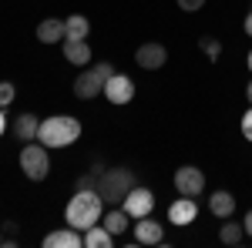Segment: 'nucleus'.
<instances>
[{"label": "nucleus", "mask_w": 252, "mask_h": 248, "mask_svg": "<svg viewBox=\"0 0 252 248\" xmlns=\"http://www.w3.org/2000/svg\"><path fill=\"white\" fill-rule=\"evenodd\" d=\"M101 215H104V198L97 194V188H84V191H74V198L67 201L64 221L78 231H88L91 225L101 221Z\"/></svg>", "instance_id": "obj_1"}, {"label": "nucleus", "mask_w": 252, "mask_h": 248, "mask_svg": "<svg viewBox=\"0 0 252 248\" xmlns=\"http://www.w3.org/2000/svg\"><path fill=\"white\" fill-rule=\"evenodd\" d=\"M81 134H84V124L74 114H51L40 121L37 141L44 148H71Z\"/></svg>", "instance_id": "obj_2"}, {"label": "nucleus", "mask_w": 252, "mask_h": 248, "mask_svg": "<svg viewBox=\"0 0 252 248\" xmlns=\"http://www.w3.org/2000/svg\"><path fill=\"white\" fill-rule=\"evenodd\" d=\"M97 194L104 198V205H121L125 198H128V191L135 188V171L131 168H104V171L97 174Z\"/></svg>", "instance_id": "obj_3"}, {"label": "nucleus", "mask_w": 252, "mask_h": 248, "mask_svg": "<svg viewBox=\"0 0 252 248\" xmlns=\"http://www.w3.org/2000/svg\"><path fill=\"white\" fill-rule=\"evenodd\" d=\"M111 74H115V67H111L108 60H97L91 67H84L78 74V81H74V97H78V101H91V97L104 94V81Z\"/></svg>", "instance_id": "obj_4"}, {"label": "nucleus", "mask_w": 252, "mask_h": 248, "mask_svg": "<svg viewBox=\"0 0 252 248\" xmlns=\"http://www.w3.org/2000/svg\"><path fill=\"white\" fill-rule=\"evenodd\" d=\"M20 171L31 181H44L51 174V154H47V148L40 141H27L20 148Z\"/></svg>", "instance_id": "obj_5"}, {"label": "nucleus", "mask_w": 252, "mask_h": 248, "mask_svg": "<svg viewBox=\"0 0 252 248\" xmlns=\"http://www.w3.org/2000/svg\"><path fill=\"white\" fill-rule=\"evenodd\" d=\"M172 181H175V191L185 194V198H198V194L205 191V171L195 168V165H182V168L175 171Z\"/></svg>", "instance_id": "obj_6"}, {"label": "nucleus", "mask_w": 252, "mask_h": 248, "mask_svg": "<svg viewBox=\"0 0 252 248\" xmlns=\"http://www.w3.org/2000/svg\"><path fill=\"white\" fill-rule=\"evenodd\" d=\"M121 208L131 215V221H135V218H145V215H152V211H155V191L135 185V188L128 191V198L121 201Z\"/></svg>", "instance_id": "obj_7"}, {"label": "nucleus", "mask_w": 252, "mask_h": 248, "mask_svg": "<svg viewBox=\"0 0 252 248\" xmlns=\"http://www.w3.org/2000/svg\"><path fill=\"white\" fill-rule=\"evenodd\" d=\"M104 97H108L115 108L131 104V101H135V81H131L128 74H111L108 81H104Z\"/></svg>", "instance_id": "obj_8"}, {"label": "nucleus", "mask_w": 252, "mask_h": 248, "mask_svg": "<svg viewBox=\"0 0 252 248\" xmlns=\"http://www.w3.org/2000/svg\"><path fill=\"white\" fill-rule=\"evenodd\" d=\"M131 235H135V245H161L165 242V225L155 221L152 215H145V218H135Z\"/></svg>", "instance_id": "obj_9"}, {"label": "nucleus", "mask_w": 252, "mask_h": 248, "mask_svg": "<svg viewBox=\"0 0 252 248\" xmlns=\"http://www.w3.org/2000/svg\"><path fill=\"white\" fill-rule=\"evenodd\" d=\"M135 64L141 71H158V67H165L168 64V51H165V44H155V40H148V44H141L135 51Z\"/></svg>", "instance_id": "obj_10"}, {"label": "nucleus", "mask_w": 252, "mask_h": 248, "mask_svg": "<svg viewBox=\"0 0 252 248\" xmlns=\"http://www.w3.org/2000/svg\"><path fill=\"white\" fill-rule=\"evenodd\" d=\"M195 218H198V205H195V198H175L172 205H168V225L175 228H185V225H192Z\"/></svg>", "instance_id": "obj_11"}, {"label": "nucleus", "mask_w": 252, "mask_h": 248, "mask_svg": "<svg viewBox=\"0 0 252 248\" xmlns=\"http://www.w3.org/2000/svg\"><path fill=\"white\" fill-rule=\"evenodd\" d=\"M44 245L47 248H81L84 245V231H78V228H61V231H51L47 238H44Z\"/></svg>", "instance_id": "obj_12"}, {"label": "nucleus", "mask_w": 252, "mask_h": 248, "mask_svg": "<svg viewBox=\"0 0 252 248\" xmlns=\"http://www.w3.org/2000/svg\"><path fill=\"white\" fill-rule=\"evenodd\" d=\"M101 225H104V228L111 231L115 238H121L125 231L131 228V215H128L125 208H118V205H115V208H108L104 215H101Z\"/></svg>", "instance_id": "obj_13"}, {"label": "nucleus", "mask_w": 252, "mask_h": 248, "mask_svg": "<svg viewBox=\"0 0 252 248\" xmlns=\"http://www.w3.org/2000/svg\"><path fill=\"white\" fill-rule=\"evenodd\" d=\"M209 211H212L215 218H232L235 215V194L232 191H212L209 194Z\"/></svg>", "instance_id": "obj_14"}, {"label": "nucleus", "mask_w": 252, "mask_h": 248, "mask_svg": "<svg viewBox=\"0 0 252 248\" xmlns=\"http://www.w3.org/2000/svg\"><path fill=\"white\" fill-rule=\"evenodd\" d=\"M64 60L74 67H88L91 64V44L88 40H64Z\"/></svg>", "instance_id": "obj_15"}, {"label": "nucleus", "mask_w": 252, "mask_h": 248, "mask_svg": "<svg viewBox=\"0 0 252 248\" xmlns=\"http://www.w3.org/2000/svg\"><path fill=\"white\" fill-rule=\"evenodd\" d=\"M37 131H40V121H37V114H20V117H14V138L17 141H37Z\"/></svg>", "instance_id": "obj_16"}, {"label": "nucleus", "mask_w": 252, "mask_h": 248, "mask_svg": "<svg viewBox=\"0 0 252 248\" xmlns=\"http://www.w3.org/2000/svg\"><path fill=\"white\" fill-rule=\"evenodd\" d=\"M37 40L40 44H64V20L58 17H47V20H40L37 24Z\"/></svg>", "instance_id": "obj_17"}, {"label": "nucleus", "mask_w": 252, "mask_h": 248, "mask_svg": "<svg viewBox=\"0 0 252 248\" xmlns=\"http://www.w3.org/2000/svg\"><path fill=\"white\" fill-rule=\"evenodd\" d=\"M88 34H91V20L84 14H71L64 20V40H88Z\"/></svg>", "instance_id": "obj_18"}, {"label": "nucleus", "mask_w": 252, "mask_h": 248, "mask_svg": "<svg viewBox=\"0 0 252 248\" xmlns=\"http://www.w3.org/2000/svg\"><path fill=\"white\" fill-rule=\"evenodd\" d=\"M115 242H118V238H115V235H111L108 228H104L101 221H97V225H91V228L84 231V248H111Z\"/></svg>", "instance_id": "obj_19"}, {"label": "nucleus", "mask_w": 252, "mask_h": 248, "mask_svg": "<svg viewBox=\"0 0 252 248\" xmlns=\"http://www.w3.org/2000/svg\"><path fill=\"white\" fill-rule=\"evenodd\" d=\"M246 238V228H242V221H232V218H225V225L219 228V242L222 245H239Z\"/></svg>", "instance_id": "obj_20"}, {"label": "nucleus", "mask_w": 252, "mask_h": 248, "mask_svg": "<svg viewBox=\"0 0 252 248\" xmlns=\"http://www.w3.org/2000/svg\"><path fill=\"white\" fill-rule=\"evenodd\" d=\"M198 44H202V51H205V57H209V60L222 57V40H219V37H202Z\"/></svg>", "instance_id": "obj_21"}, {"label": "nucleus", "mask_w": 252, "mask_h": 248, "mask_svg": "<svg viewBox=\"0 0 252 248\" xmlns=\"http://www.w3.org/2000/svg\"><path fill=\"white\" fill-rule=\"evenodd\" d=\"M14 97H17V87H14L10 81H0V108H3V111L14 104Z\"/></svg>", "instance_id": "obj_22"}, {"label": "nucleus", "mask_w": 252, "mask_h": 248, "mask_svg": "<svg viewBox=\"0 0 252 248\" xmlns=\"http://www.w3.org/2000/svg\"><path fill=\"white\" fill-rule=\"evenodd\" d=\"M175 3H178V10H185V14H195V10L205 7V0H175Z\"/></svg>", "instance_id": "obj_23"}, {"label": "nucleus", "mask_w": 252, "mask_h": 248, "mask_svg": "<svg viewBox=\"0 0 252 248\" xmlns=\"http://www.w3.org/2000/svg\"><path fill=\"white\" fill-rule=\"evenodd\" d=\"M239 128H242V138L252 141V104H249V111L242 114V124H239Z\"/></svg>", "instance_id": "obj_24"}, {"label": "nucleus", "mask_w": 252, "mask_h": 248, "mask_svg": "<svg viewBox=\"0 0 252 248\" xmlns=\"http://www.w3.org/2000/svg\"><path fill=\"white\" fill-rule=\"evenodd\" d=\"M242 228H246V235L252 238V208L246 211V218H242Z\"/></svg>", "instance_id": "obj_25"}, {"label": "nucleus", "mask_w": 252, "mask_h": 248, "mask_svg": "<svg viewBox=\"0 0 252 248\" xmlns=\"http://www.w3.org/2000/svg\"><path fill=\"white\" fill-rule=\"evenodd\" d=\"M242 30H246V34H249V37H252V10H249V17L242 20Z\"/></svg>", "instance_id": "obj_26"}, {"label": "nucleus", "mask_w": 252, "mask_h": 248, "mask_svg": "<svg viewBox=\"0 0 252 248\" xmlns=\"http://www.w3.org/2000/svg\"><path fill=\"white\" fill-rule=\"evenodd\" d=\"M3 131H7V114H3V108H0V138H3Z\"/></svg>", "instance_id": "obj_27"}, {"label": "nucleus", "mask_w": 252, "mask_h": 248, "mask_svg": "<svg viewBox=\"0 0 252 248\" xmlns=\"http://www.w3.org/2000/svg\"><path fill=\"white\" fill-rule=\"evenodd\" d=\"M246 67H249V74H252V51L246 54Z\"/></svg>", "instance_id": "obj_28"}, {"label": "nucleus", "mask_w": 252, "mask_h": 248, "mask_svg": "<svg viewBox=\"0 0 252 248\" xmlns=\"http://www.w3.org/2000/svg\"><path fill=\"white\" fill-rule=\"evenodd\" d=\"M246 97H249V104H252V81H249V87H246Z\"/></svg>", "instance_id": "obj_29"}, {"label": "nucleus", "mask_w": 252, "mask_h": 248, "mask_svg": "<svg viewBox=\"0 0 252 248\" xmlns=\"http://www.w3.org/2000/svg\"><path fill=\"white\" fill-rule=\"evenodd\" d=\"M0 245H3V231H0Z\"/></svg>", "instance_id": "obj_30"}]
</instances>
